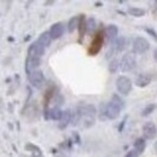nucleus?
<instances>
[{
    "instance_id": "nucleus-1",
    "label": "nucleus",
    "mask_w": 157,
    "mask_h": 157,
    "mask_svg": "<svg viewBox=\"0 0 157 157\" xmlns=\"http://www.w3.org/2000/svg\"><path fill=\"white\" fill-rule=\"evenodd\" d=\"M96 106L92 104H81L78 105L73 113V118H71V124L78 126L81 124L83 128H90L94 124L96 121Z\"/></svg>"
},
{
    "instance_id": "nucleus-2",
    "label": "nucleus",
    "mask_w": 157,
    "mask_h": 157,
    "mask_svg": "<svg viewBox=\"0 0 157 157\" xmlns=\"http://www.w3.org/2000/svg\"><path fill=\"white\" fill-rule=\"evenodd\" d=\"M136 67H137V58L133 52H128L123 55V57L120 60V70L122 73L132 71Z\"/></svg>"
},
{
    "instance_id": "nucleus-3",
    "label": "nucleus",
    "mask_w": 157,
    "mask_h": 157,
    "mask_svg": "<svg viewBox=\"0 0 157 157\" xmlns=\"http://www.w3.org/2000/svg\"><path fill=\"white\" fill-rule=\"evenodd\" d=\"M150 50V42L144 36H138L133 40L132 44V52L134 55H144Z\"/></svg>"
},
{
    "instance_id": "nucleus-4",
    "label": "nucleus",
    "mask_w": 157,
    "mask_h": 157,
    "mask_svg": "<svg viewBox=\"0 0 157 157\" xmlns=\"http://www.w3.org/2000/svg\"><path fill=\"white\" fill-rule=\"evenodd\" d=\"M116 90H117L118 93H121L122 96H128L132 91V87H133V83L131 81V78L124 76V75H121L116 78Z\"/></svg>"
},
{
    "instance_id": "nucleus-5",
    "label": "nucleus",
    "mask_w": 157,
    "mask_h": 157,
    "mask_svg": "<svg viewBox=\"0 0 157 157\" xmlns=\"http://www.w3.org/2000/svg\"><path fill=\"white\" fill-rule=\"evenodd\" d=\"M103 42H104V35H103V30H99L98 33L94 35V38L91 42V46L88 48V55L90 56H96L98 55L103 47Z\"/></svg>"
},
{
    "instance_id": "nucleus-6",
    "label": "nucleus",
    "mask_w": 157,
    "mask_h": 157,
    "mask_svg": "<svg viewBox=\"0 0 157 157\" xmlns=\"http://www.w3.org/2000/svg\"><path fill=\"white\" fill-rule=\"evenodd\" d=\"M28 80H29V83L34 87V88H41L46 81L45 78V75L41 70H34L32 71L29 75H28Z\"/></svg>"
},
{
    "instance_id": "nucleus-7",
    "label": "nucleus",
    "mask_w": 157,
    "mask_h": 157,
    "mask_svg": "<svg viewBox=\"0 0 157 157\" xmlns=\"http://www.w3.org/2000/svg\"><path fill=\"white\" fill-rule=\"evenodd\" d=\"M40 63H41V58L36 57V56H32V55H28L27 59H25V74L29 75L32 71L34 70H38V68L40 67Z\"/></svg>"
},
{
    "instance_id": "nucleus-8",
    "label": "nucleus",
    "mask_w": 157,
    "mask_h": 157,
    "mask_svg": "<svg viewBox=\"0 0 157 157\" xmlns=\"http://www.w3.org/2000/svg\"><path fill=\"white\" fill-rule=\"evenodd\" d=\"M143 136L144 139L146 140H151L157 137V127L154 122H146L143 126Z\"/></svg>"
},
{
    "instance_id": "nucleus-9",
    "label": "nucleus",
    "mask_w": 157,
    "mask_h": 157,
    "mask_svg": "<svg viewBox=\"0 0 157 157\" xmlns=\"http://www.w3.org/2000/svg\"><path fill=\"white\" fill-rule=\"evenodd\" d=\"M121 114V109L111 101L105 104V117L106 120H116Z\"/></svg>"
},
{
    "instance_id": "nucleus-10",
    "label": "nucleus",
    "mask_w": 157,
    "mask_h": 157,
    "mask_svg": "<svg viewBox=\"0 0 157 157\" xmlns=\"http://www.w3.org/2000/svg\"><path fill=\"white\" fill-rule=\"evenodd\" d=\"M48 32H50V35H51L52 40L59 39V38H62L63 34H64V24H63L62 22L53 23V24L51 25V28H50Z\"/></svg>"
},
{
    "instance_id": "nucleus-11",
    "label": "nucleus",
    "mask_w": 157,
    "mask_h": 157,
    "mask_svg": "<svg viewBox=\"0 0 157 157\" xmlns=\"http://www.w3.org/2000/svg\"><path fill=\"white\" fill-rule=\"evenodd\" d=\"M151 81H152V76L150 74L141 73V74H139L137 76L134 83H136V86H138L139 88H145V87H147L151 83Z\"/></svg>"
},
{
    "instance_id": "nucleus-12",
    "label": "nucleus",
    "mask_w": 157,
    "mask_h": 157,
    "mask_svg": "<svg viewBox=\"0 0 157 157\" xmlns=\"http://www.w3.org/2000/svg\"><path fill=\"white\" fill-rule=\"evenodd\" d=\"M71 118H73V111H71L70 109L64 110V111H63V115H62V118L59 120V123H58L59 129L67 128V127L71 123Z\"/></svg>"
},
{
    "instance_id": "nucleus-13",
    "label": "nucleus",
    "mask_w": 157,
    "mask_h": 157,
    "mask_svg": "<svg viewBox=\"0 0 157 157\" xmlns=\"http://www.w3.org/2000/svg\"><path fill=\"white\" fill-rule=\"evenodd\" d=\"M28 55H32V56H36V57H42L44 55H45V47L39 44L38 41H35V42H33L30 46H29V48H28Z\"/></svg>"
},
{
    "instance_id": "nucleus-14",
    "label": "nucleus",
    "mask_w": 157,
    "mask_h": 157,
    "mask_svg": "<svg viewBox=\"0 0 157 157\" xmlns=\"http://www.w3.org/2000/svg\"><path fill=\"white\" fill-rule=\"evenodd\" d=\"M104 35L105 38L109 40L110 42H114L115 40L117 39L118 35V28L115 24H110L104 29Z\"/></svg>"
},
{
    "instance_id": "nucleus-15",
    "label": "nucleus",
    "mask_w": 157,
    "mask_h": 157,
    "mask_svg": "<svg viewBox=\"0 0 157 157\" xmlns=\"http://www.w3.org/2000/svg\"><path fill=\"white\" fill-rule=\"evenodd\" d=\"M127 47V39L124 36H120L115 40L111 45V48L115 51V52H122L124 48Z\"/></svg>"
},
{
    "instance_id": "nucleus-16",
    "label": "nucleus",
    "mask_w": 157,
    "mask_h": 157,
    "mask_svg": "<svg viewBox=\"0 0 157 157\" xmlns=\"http://www.w3.org/2000/svg\"><path fill=\"white\" fill-rule=\"evenodd\" d=\"M86 16L85 15H80V21H78V42H82V39L86 34Z\"/></svg>"
},
{
    "instance_id": "nucleus-17",
    "label": "nucleus",
    "mask_w": 157,
    "mask_h": 157,
    "mask_svg": "<svg viewBox=\"0 0 157 157\" xmlns=\"http://www.w3.org/2000/svg\"><path fill=\"white\" fill-rule=\"evenodd\" d=\"M133 149L141 155V154L145 151V149H146V141H145V139L141 137L137 138V139L134 140V143H133Z\"/></svg>"
},
{
    "instance_id": "nucleus-18",
    "label": "nucleus",
    "mask_w": 157,
    "mask_h": 157,
    "mask_svg": "<svg viewBox=\"0 0 157 157\" xmlns=\"http://www.w3.org/2000/svg\"><path fill=\"white\" fill-rule=\"evenodd\" d=\"M36 41H38L39 44H41L45 48L48 47L50 44H51V41H52V38H51V35H50V32H44V33H41L39 39L36 40Z\"/></svg>"
},
{
    "instance_id": "nucleus-19",
    "label": "nucleus",
    "mask_w": 157,
    "mask_h": 157,
    "mask_svg": "<svg viewBox=\"0 0 157 157\" xmlns=\"http://www.w3.org/2000/svg\"><path fill=\"white\" fill-rule=\"evenodd\" d=\"M127 13L128 15H131V16H133V17H144L145 15H146V11L144 10V9H140V7H128V10H127Z\"/></svg>"
},
{
    "instance_id": "nucleus-20",
    "label": "nucleus",
    "mask_w": 157,
    "mask_h": 157,
    "mask_svg": "<svg viewBox=\"0 0 157 157\" xmlns=\"http://www.w3.org/2000/svg\"><path fill=\"white\" fill-rule=\"evenodd\" d=\"M62 115H63V110L58 106H53L50 109V120L59 121L62 118Z\"/></svg>"
},
{
    "instance_id": "nucleus-21",
    "label": "nucleus",
    "mask_w": 157,
    "mask_h": 157,
    "mask_svg": "<svg viewBox=\"0 0 157 157\" xmlns=\"http://www.w3.org/2000/svg\"><path fill=\"white\" fill-rule=\"evenodd\" d=\"M25 150L29 151V152H32V156L33 157L42 156V152H41L40 147L39 146H36V145H34V144H27V145H25Z\"/></svg>"
},
{
    "instance_id": "nucleus-22",
    "label": "nucleus",
    "mask_w": 157,
    "mask_h": 157,
    "mask_svg": "<svg viewBox=\"0 0 157 157\" xmlns=\"http://www.w3.org/2000/svg\"><path fill=\"white\" fill-rule=\"evenodd\" d=\"M113 104H115L117 108H120L121 110L122 109H124V106H126V104H124V100L121 98L120 96H118L117 93H114L113 96H111V100H110Z\"/></svg>"
},
{
    "instance_id": "nucleus-23",
    "label": "nucleus",
    "mask_w": 157,
    "mask_h": 157,
    "mask_svg": "<svg viewBox=\"0 0 157 157\" xmlns=\"http://www.w3.org/2000/svg\"><path fill=\"white\" fill-rule=\"evenodd\" d=\"M78 21H80V16H74V17H71L69 20V22H68V32L69 33H73L78 28Z\"/></svg>"
},
{
    "instance_id": "nucleus-24",
    "label": "nucleus",
    "mask_w": 157,
    "mask_h": 157,
    "mask_svg": "<svg viewBox=\"0 0 157 157\" xmlns=\"http://www.w3.org/2000/svg\"><path fill=\"white\" fill-rule=\"evenodd\" d=\"M97 28V22L93 17H90L87 22H86V33L88 34H92Z\"/></svg>"
},
{
    "instance_id": "nucleus-25",
    "label": "nucleus",
    "mask_w": 157,
    "mask_h": 157,
    "mask_svg": "<svg viewBox=\"0 0 157 157\" xmlns=\"http://www.w3.org/2000/svg\"><path fill=\"white\" fill-rule=\"evenodd\" d=\"M156 108H157L156 104H147V105L141 110V116H143V117H147V116H150V115L155 111Z\"/></svg>"
},
{
    "instance_id": "nucleus-26",
    "label": "nucleus",
    "mask_w": 157,
    "mask_h": 157,
    "mask_svg": "<svg viewBox=\"0 0 157 157\" xmlns=\"http://www.w3.org/2000/svg\"><path fill=\"white\" fill-rule=\"evenodd\" d=\"M108 69H109V71H110L111 74H115L118 69H120V60L116 58L111 59V60L109 62V67H108Z\"/></svg>"
},
{
    "instance_id": "nucleus-27",
    "label": "nucleus",
    "mask_w": 157,
    "mask_h": 157,
    "mask_svg": "<svg viewBox=\"0 0 157 157\" xmlns=\"http://www.w3.org/2000/svg\"><path fill=\"white\" fill-rule=\"evenodd\" d=\"M144 30H145V32H146V33H147V34H149V35H150V36H151V38H152V39L157 42V33H156V30H155L154 28L145 27V28H144Z\"/></svg>"
},
{
    "instance_id": "nucleus-28",
    "label": "nucleus",
    "mask_w": 157,
    "mask_h": 157,
    "mask_svg": "<svg viewBox=\"0 0 157 157\" xmlns=\"http://www.w3.org/2000/svg\"><path fill=\"white\" fill-rule=\"evenodd\" d=\"M105 104L106 103H101L100 104V108H99V118L101 121H105L106 117H105Z\"/></svg>"
},
{
    "instance_id": "nucleus-29",
    "label": "nucleus",
    "mask_w": 157,
    "mask_h": 157,
    "mask_svg": "<svg viewBox=\"0 0 157 157\" xmlns=\"http://www.w3.org/2000/svg\"><path fill=\"white\" fill-rule=\"evenodd\" d=\"M139 156H140V154L133 149V150H129V151L126 154V156L124 157H139Z\"/></svg>"
},
{
    "instance_id": "nucleus-30",
    "label": "nucleus",
    "mask_w": 157,
    "mask_h": 157,
    "mask_svg": "<svg viewBox=\"0 0 157 157\" xmlns=\"http://www.w3.org/2000/svg\"><path fill=\"white\" fill-rule=\"evenodd\" d=\"M127 118H128V116H124V118L122 120V122L120 123V126H118V132H122L123 131V128H124V124H126V121H127Z\"/></svg>"
},
{
    "instance_id": "nucleus-31",
    "label": "nucleus",
    "mask_w": 157,
    "mask_h": 157,
    "mask_svg": "<svg viewBox=\"0 0 157 157\" xmlns=\"http://www.w3.org/2000/svg\"><path fill=\"white\" fill-rule=\"evenodd\" d=\"M73 137H74V139H75V143H76V144H81V139H80V136H78L76 132H74V133H73Z\"/></svg>"
},
{
    "instance_id": "nucleus-32",
    "label": "nucleus",
    "mask_w": 157,
    "mask_h": 157,
    "mask_svg": "<svg viewBox=\"0 0 157 157\" xmlns=\"http://www.w3.org/2000/svg\"><path fill=\"white\" fill-rule=\"evenodd\" d=\"M154 59H155V60L157 62V47L155 48V50H154Z\"/></svg>"
},
{
    "instance_id": "nucleus-33",
    "label": "nucleus",
    "mask_w": 157,
    "mask_h": 157,
    "mask_svg": "<svg viewBox=\"0 0 157 157\" xmlns=\"http://www.w3.org/2000/svg\"><path fill=\"white\" fill-rule=\"evenodd\" d=\"M94 5H96V7H100V6H103V2L97 1V2H94Z\"/></svg>"
},
{
    "instance_id": "nucleus-34",
    "label": "nucleus",
    "mask_w": 157,
    "mask_h": 157,
    "mask_svg": "<svg viewBox=\"0 0 157 157\" xmlns=\"http://www.w3.org/2000/svg\"><path fill=\"white\" fill-rule=\"evenodd\" d=\"M55 4V1H46L45 2V6H47V5H53Z\"/></svg>"
},
{
    "instance_id": "nucleus-35",
    "label": "nucleus",
    "mask_w": 157,
    "mask_h": 157,
    "mask_svg": "<svg viewBox=\"0 0 157 157\" xmlns=\"http://www.w3.org/2000/svg\"><path fill=\"white\" fill-rule=\"evenodd\" d=\"M154 150H155V154L157 155V140L155 141V144H154Z\"/></svg>"
},
{
    "instance_id": "nucleus-36",
    "label": "nucleus",
    "mask_w": 157,
    "mask_h": 157,
    "mask_svg": "<svg viewBox=\"0 0 157 157\" xmlns=\"http://www.w3.org/2000/svg\"><path fill=\"white\" fill-rule=\"evenodd\" d=\"M7 40H9V41H15V39H13V38H11V36H10Z\"/></svg>"
},
{
    "instance_id": "nucleus-37",
    "label": "nucleus",
    "mask_w": 157,
    "mask_h": 157,
    "mask_svg": "<svg viewBox=\"0 0 157 157\" xmlns=\"http://www.w3.org/2000/svg\"><path fill=\"white\" fill-rule=\"evenodd\" d=\"M155 9H156V11H157V1H155Z\"/></svg>"
}]
</instances>
